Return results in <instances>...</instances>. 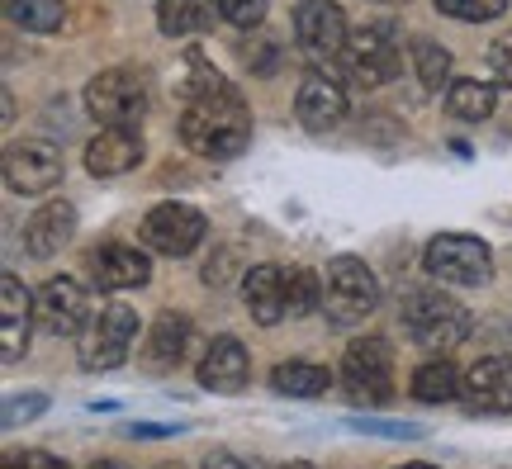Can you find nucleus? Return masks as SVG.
<instances>
[{"label": "nucleus", "instance_id": "nucleus-1", "mask_svg": "<svg viewBox=\"0 0 512 469\" xmlns=\"http://www.w3.org/2000/svg\"><path fill=\"white\" fill-rule=\"evenodd\" d=\"M181 138L190 152L214 157V162H228V157H238L242 147L252 143V119H247L242 95L223 76L209 72L200 57H195V76L185 81Z\"/></svg>", "mask_w": 512, "mask_h": 469}, {"label": "nucleus", "instance_id": "nucleus-2", "mask_svg": "<svg viewBox=\"0 0 512 469\" xmlns=\"http://www.w3.org/2000/svg\"><path fill=\"white\" fill-rule=\"evenodd\" d=\"M403 327L418 346H432V351H451L470 337V313L446 299V294H432V289H413L403 299Z\"/></svg>", "mask_w": 512, "mask_h": 469}, {"label": "nucleus", "instance_id": "nucleus-3", "mask_svg": "<svg viewBox=\"0 0 512 469\" xmlns=\"http://www.w3.org/2000/svg\"><path fill=\"white\" fill-rule=\"evenodd\" d=\"M323 308H328L332 323H361L366 313L380 308V280L366 261L356 256H337L328 261V285H323Z\"/></svg>", "mask_w": 512, "mask_h": 469}, {"label": "nucleus", "instance_id": "nucleus-4", "mask_svg": "<svg viewBox=\"0 0 512 469\" xmlns=\"http://www.w3.org/2000/svg\"><path fill=\"white\" fill-rule=\"evenodd\" d=\"M133 337H138V313L128 304H110L100 308V318L81 327V337H76V356L86 370H114V365L128 361V351H133Z\"/></svg>", "mask_w": 512, "mask_h": 469}, {"label": "nucleus", "instance_id": "nucleus-5", "mask_svg": "<svg viewBox=\"0 0 512 469\" xmlns=\"http://www.w3.org/2000/svg\"><path fill=\"white\" fill-rule=\"evenodd\" d=\"M342 379H347V394L366 408H380L394 398V351L384 337H356L347 346V361H342Z\"/></svg>", "mask_w": 512, "mask_h": 469}, {"label": "nucleus", "instance_id": "nucleus-6", "mask_svg": "<svg viewBox=\"0 0 512 469\" xmlns=\"http://www.w3.org/2000/svg\"><path fill=\"white\" fill-rule=\"evenodd\" d=\"M147 76L143 72H128V67H114V72H100L86 86V109H91V119L100 124H124L133 128L138 119L147 114Z\"/></svg>", "mask_w": 512, "mask_h": 469}, {"label": "nucleus", "instance_id": "nucleus-7", "mask_svg": "<svg viewBox=\"0 0 512 469\" xmlns=\"http://www.w3.org/2000/svg\"><path fill=\"white\" fill-rule=\"evenodd\" d=\"M427 271L446 280V285H484L489 275H494V252H489V242H479L470 233H441L427 242Z\"/></svg>", "mask_w": 512, "mask_h": 469}, {"label": "nucleus", "instance_id": "nucleus-8", "mask_svg": "<svg viewBox=\"0 0 512 469\" xmlns=\"http://www.w3.org/2000/svg\"><path fill=\"white\" fill-rule=\"evenodd\" d=\"M337 57H342V72H347V81H351V86H361V91L394 81V72L403 67L399 48L389 43V34H384V29H366V34L347 38V48H342Z\"/></svg>", "mask_w": 512, "mask_h": 469}, {"label": "nucleus", "instance_id": "nucleus-9", "mask_svg": "<svg viewBox=\"0 0 512 469\" xmlns=\"http://www.w3.org/2000/svg\"><path fill=\"white\" fill-rule=\"evenodd\" d=\"M143 242L162 256L195 252L204 242V214L190 209V204H176V199H171V204H157V209L143 218Z\"/></svg>", "mask_w": 512, "mask_h": 469}, {"label": "nucleus", "instance_id": "nucleus-10", "mask_svg": "<svg viewBox=\"0 0 512 469\" xmlns=\"http://www.w3.org/2000/svg\"><path fill=\"white\" fill-rule=\"evenodd\" d=\"M62 181V152L53 143H10L5 147V185L15 195H43Z\"/></svg>", "mask_w": 512, "mask_h": 469}, {"label": "nucleus", "instance_id": "nucleus-11", "mask_svg": "<svg viewBox=\"0 0 512 469\" xmlns=\"http://www.w3.org/2000/svg\"><path fill=\"white\" fill-rule=\"evenodd\" d=\"M34 323L48 337H72L86 327V289L72 275H53L48 285L34 294Z\"/></svg>", "mask_w": 512, "mask_h": 469}, {"label": "nucleus", "instance_id": "nucleus-12", "mask_svg": "<svg viewBox=\"0 0 512 469\" xmlns=\"http://www.w3.org/2000/svg\"><path fill=\"white\" fill-rule=\"evenodd\" d=\"M294 34L313 57H337L347 48V15L337 0H299L294 10Z\"/></svg>", "mask_w": 512, "mask_h": 469}, {"label": "nucleus", "instance_id": "nucleus-13", "mask_svg": "<svg viewBox=\"0 0 512 469\" xmlns=\"http://www.w3.org/2000/svg\"><path fill=\"white\" fill-rule=\"evenodd\" d=\"M86 271H91L95 289H138L147 285L152 275V261H147L138 247H124V242H105L86 256Z\"/></svg>", "mask_w": 512, "mask_h": 469}, {"label": "nucleus", "instance_id": "nucleus-14", "mask_svg": "<svg viewBox=\"0 0 512 469\" xmlns=\"http://www.w3.org/2000/svg\"><path fill=\"white\" fill-rule=\"evenodd\" d=\"M138 162H143L138 128L105 124L91 143H86V171H91V176H124V171H133Z\"/></svg>", "mask_w": 512, "mask_h": 469}, {"label": "nucleus", "instance_id": "nucleus-15", "mask_svg": "<svg viewBox=\"0 0 512 469\" xmlns=\"http://www.w3.org/2000/svg\"><path fill=\"white\" fill-rule=\"evenodd\" d=\"M0 356H5V365H15L24 351H29V323H34V294L24 289V280L19 275H5L0 280Z\"/></svg>", "mask_w": 512, "mask_h": 469}, {"label": "nucleus", "instance_id": "nucleus-16", "mask_svg": "<svg viewBox=\"0 0 512 469\" xmlns=\"http://www.w3.org/2000/svg\"><path fill=\"white\" fill-rule=\"evenodd\" d=\"M465 403L475 413H512V361L508 356H484L465 375Z\"/></svg>", "mask_w": 512, "mask_h": 469}, {"label": "nucleus", "instance_id": "nucleus-17", "mask_svg": "<svg viewBox=\"0 0 512 469\" xmlns=\"http://www.w3.org/2000/svg\"><path fill=\"white\" fill-rule=\"evenodd\" d=\"M294 114H299V124L309 128V133H328V128L342 124V114H347V91L332 81V76H304V86L294 95Z\"/></svg>", "mask_w": 512, "mask_h": 469}, {"label": "nucleus", "instance_id": "nucleus-18", "mask_svg": "<svg viewBox=\"0 0 512 469\" xmlns=\"http://www.w3.org/2000/svg\"><path fill=\"white\" fill-rule=\"evenodd\" d=\"M285 280H290V271H280V266H252L247 280H242V304H247V313H252L261 327L280 323V318L290 313Z\"/></svg>", "mask_w": 512, "mask_h": 469}, {"label": "nucleus", "instance_id": "nucleus-19", "mask_svg": "<svg viewBox=\"0 0 512 469\" xmlns=\"http://www.w3.org/2000/svg\"><path fill=\"white\" fill-rule=\"evenodd\" d=\"M247 375H252V361H247V346L238 337H219L200 361V384L214 389V394H238Z\"/></svg>", "mask_w": 512, "mask_h": 469}, {"label": "nucleus", "instance_id": "nucleus-20", "mask_svg": "<svg viewBox=\"0 0 512 469\" xmlns=\"http://www.w3.org/2000/svg\"><path fill=\"white\" fill-rule=\"evenodd\" d=\"M72 233H76V209L57 199V204H43V209L24 223V247H29V256L48 261V256H57L72 242Z\"/></svg>", "mask_w": 512, "mask_h": 469}, {"label": "nucleus", "instance_id": "nucleus-21", "mask_svg": "<svg viewBox=\"0 0 512 469\" xmlns=\"http://www.w3.org/2000/svg\"><path fill=\"white\" fill-rule=\"evenodd\" d=\"M157 24L166 38H195L214 24V5L209 0H162L157 5Z\"/></svg>", "mask_w": 512, "mask_h": 469}, {"label": "nucleus", "instance_id": "nucleus-22", "mask_svg": "<svg viewBox=\"0 0 512 469\" xmlns=\"http://www.w3.org/2000/svg\"><path fill=\"white\" fill-rule=\"evenodd\" d=\"M185 342H190V318L162 313L152 323V337H147V361L157 365V370H166V365H176L185 356Z\"/></svg>", "mask_w": 512, "mask_h": 469}, {"label": "nucleus", "instance_id": "nucleus-23", "mask_svg": "<svg viewBox=\"0 0 512 469\" xmlns=\"http://www.w3.org/2000/svg\"><path fill=\"white\" fill-rule=\"evenodd\" d=\"M328 384H332V375L313 361H285V365H275V375H271L275 394H290V398H318V394H328Z\"/></svg>", "mask_w": 512, "mask_h": 469}, {"label": "nucleus", "instance_id": "nucleus-24", "mask_svg": "<svg viewBox=\"0 0 512 469\" xmlns=\"http://www.w3.org/2000/svg\"><path fill=\"white\" fill-rule=\"evenodd\" d=\"M460 389H465V379L451 361H427L413 370V398H422V403H451Z\"/></svg>", "mask_w": 512, "mask_h": 469}, {"label": "nucleus", "instance_id": "nucleus-25", "mask_svg": "<svg viewBox=\"0 0 512 469\" xmlns=\"http://www.w3.org/2000/svg\"><path fill=\"white\" fill-rule=\"evenodd\" d=\"M494 105H498V91L489 86V81H456L451 95H446V109H451L456 119H470V124L489 119Z\"/></svg>", "mask_w": 512, "mask_h": 469}, {"label": "nucleus", "instance_id": "nucleus-26", "mask_svg": "<svg viewBox=\"0 0 512 469\" xmlns=\"http://www.w3.org/2000/svg\"><path fill=\"white\" fill-rule=\"evenodd\" d=\"M5 15L29 34H57L62 29V0H5Z\"/></svg>", "mask_w": 512, "mask_h": 469}, {"label": "nucleus", "instance_id": "nucleus-27", "mask_svg": "<svg viewBox=\"0 0 512 469\" xmlns=\"http://www.w3.org/2000/svg\"><path fill=\"white\" fill-rule=\"evenodd\" d=\"M413 67H418L427 91H441V81L451 76V53L441 43H432V38H413Z\"/></svg>", "mask_w": 512, "mask_h": 469}, {"label": "nucleus", "instance_id": "nucleus-28", "mask_svg": "<svg viewBox=\"0 0 512 469\" xmlns=\"http://www.w3.org/2000/svg\"><path fill=\"white\" fill-rule=\"evenodd\" d=\"M285 299H290V318H304L313 308H323V280L313 271H290L285 280Z\"/></svg>", "mask_w": 512, "mask_h": 469}, {"label": "nucleus", "instance_id": "nucleus-29", "mask_svg": "<svg viewBox=\"0 0 512 469\" xmlns=\"http://www.w3.org/2000/svg\"><path fill=\"white\" fill-rule=\"evenodd\" d=\"M347 427L361 436H384V441H422L427 436V427L418 422H384V417H347Z\"/></svg>", "mask_w": 512, "mask_h": 469}, {"label": "nucleus", "instance_id": "nucleus-30", "mask_svg": "<svg viewBox=\"0 0 512 469\" xmlns=\"http://www.w3.org/2000/svg\"><path fill=\"white\" fill-rule=\"evenodd\" d=\"M441 15L451 19H470V24H484V19H498L508 10V0H437Z\"/></svg>", "mask_w": 512, "mask_h": 469}, {"label": "nucleus", "instance_id": "nucleus-31", "mask_svg": "<svg viewBox=\"0 0 512 469\" xmlns=\"http://www.w3.org/2000/svg\"><path fill=\"white\" fill-rule=\"evenodd\" d=\"M219 15L238 29H256L266 19V0H219Z\"/></svg>", "mask_w": 512, "mask_h": 469}, {"label": "nucleus", "instance_id": "nucleus-32", "mask_svg": "<svg viewBox=\"0 0 512 469\" xmlns=\"http://www.w3.org/2000/svg\"><path fill=\"white\" fill-rule=\"evenodd\" d=\"M48 408V394H15L5 403V427H19V422H29Z\"/></svg>", "mask_w": 512, "mask_h": 469}, {"label": "nucleus", "instance_id": "nucleus-33", "mask_svg": "<svg viewBox=\"0 0 512 469\" xmlns=\"http://www.w3.org/2000/svg\"><path fill=\"white\" fill-rule=\"evenodd\" d=\"M489 72H494L503 86H512V29L494 38V48H489Z\"/></svg>", "mask_w": 512, "mask_h": 469}, {"label": "nucleus", "instance_id": "nucleus-34", "mask_svg": "<svg viewBox=\"0 0 512 469\" xmlns=\"http://www.w3.org/2000/svg\"><path fill=\"white\" fill-rule=\"evenodd\" d=\"M15 469H67V460H57V455H48V451H19Z\"/></svg>", "mask_w": 512, "mask_h": 469}, {"label": "nucleus", "instance_id": "nucleus-35", "mask_svg": "<svg viewBox=\"0 0 512 469\" xmlns=\"http://www.w3.org/2000/svg\"><path fill=\"white\" fill-rule=\"evenodd\" d=\"M204 469H256V465L233 451H214V455H204Z\"/></svg>", "mask_w": 512, "mask_h": 469}, {"label": "nucleus", "instance_id": "nucleus-36", "mask_svg": "<svg viewBox=\"0 0 512 469\" xmlns=\"http://www.w3.org/2000/svg\"><path fill=\"white\" fill-rule=\"evenodd\" d=\"M128 436H143V441H157V436H171L176 427H157V422H133V427H124Z\"/></svg>", "mask_w": 512, "mask_h": 469}, {"label": "nucleus", "instance_id": "nucleus-37", "mask_svg": "<svg viewBox=\"0 0 512 469\" xmlns=\"http://www.w3.org/2000/svg\"><path fill=\"white\" fill-rule=\"evenodd\" d=\"M91 469H124V465H114V460H95Z\"/></svg>", "mask_w": 512, "mask_h": 469}, {"label": "nucleus", "instance_id": "nucleus-38", "mask_svg": "<svg viewBox=\"0 0 512 469\" xmlns=\"http://www.w3.org/2000/svg\"><path fill=\"white\" fill-rule=\"evenodd\" d=\"M399 469H437V465H399Z\"/></svg>", "mask_w": 512, "mask_h": 469}, {"label": "nucleus", "instance_id": "nucleus-39", "mask_svg": "<svg viewBox=\"0 0 512 469\" xmlns=\"http://www.w3.org/2000/svg\"><path fill=\"white\" fill-rule=\"evenodd\" d=\"M285 469H309V465H285Z\"/></svg>", "mask_w": 512, "mask_h": 469}, {"label": "nucleus", "instance_id": "nucleus-40", "mask_svg": "<svg viewBox=\"0 0 512 469\" xmlns=\"http://www.w3.org/2000/svg\"><path fill=\"white\" fill-rule=\"evenodd\" d=\"M162 469H176V465H162Z\"/></svg>", "mask_w": 512, "mask_h": 469}]
</instances>
